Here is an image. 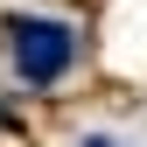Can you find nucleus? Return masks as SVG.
I'll use <instances>...</instances> for the list:
<instances>
[{
	"instance_id": "obj_2",
	"label": "nucleus",
	"mask_w": 147,
	"mask_h": 147,
	"mask_svg": "<svg viewBox=\"0 0 147 147\" xmlns=\"http://www.w3.org/2000/svg\"><path fill=\"white\" fill-rule=\"evenodd\" d=\"M84 147H112V140H105V133H91V140H84Z\"/></svg>"
},
{
	"instance_id": "obj_1",
	"label": "nucleus",
	"mask_w": 147,
	"mask_h": 147,
	"mask_svg": "<svg viewBox=\"0 0 147 147\" xmlns=\"http://www.w3.org/2000/svg\"><path fill=\"white\" fill-rule=\"evenodd\" d=\"M0 42H7L14 84H28V91H49L70 63H77V28H70L63 14H7Z\"/></svg>"
}]
</instances>
